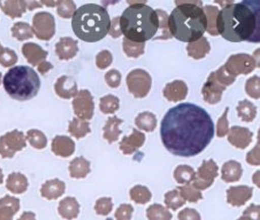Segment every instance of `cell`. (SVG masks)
Masks as SVG:
<instances>
[{"mask_svg": "<svg viewBox=\"0 0 260 220\" xmlns=\"http://www.w3.org/2000/svg\"><path fill=\"white\" fill-rule=\"evenodd\" d=\"M161 139L176 156L190 157L202 153L214 135L209 114L200 106L185 103L167 112L161 122Z\"/></svg>", "mask_w": 260, "mask_h": 220, "instance_id": "1", "label": "cell"}, {"mask_svg": "<svg viewBox=\"0 0 260 220\" xmlns=\"http://www.w3.org/2000/svg\"><path fill=\"white\" fill-rule=\"evenodd\" d=\"M216 30L231 42L260 41V2L246 0L226 5L216 18Z\"/></svg>", "mask_w": 260, "mask_h": 220, "instance_id": "2", "label": "cell"}, {"mask_svg": "<svg viewBox=\"0 0 260 220\" xmlns=\"http://www.w3.org/2000/svg\"><path fill=\"white\" fill-rule=\"evenodd\" d=\"M172 36L182 42H194L203 36L208 27L204 9L193 3H182L173 9L167 19Z\"/></svg>", "mask_w": 260, "mask_h": 220, "instance_id": "3", "label": "cell"}, {"mask_svg": "<svg viewBox=\"0 0 260 220\" xmlns=\"http://www.w3.org/2000/svg\"><path fill=\"white\" fill-rule=\"evenodd\" d=\"M157 12L144 3L127 7L119 18V27L124 38L137 43L152 39L159 28Z\"/></svg>", "mask_w": 260, "mask_h": 220, "instance_id": "4", "label": "cell"}, {"mask_svg": "<svg viewBox=\"0 0 260 220\" xmlns=\"http://www.w3.org/2000/svg\"><path fill=\"white\" fill-rule=\"evenodd\" d=\"M72 28L76 36L81 40L98 42L110 31L109 12L104 7L97 4L83 5L73 15Z\"/></svg>", "mask_w": 260, "mask_h": 220, "instance_id": "5", "label": "cell"}, {"mask_svg": "<svg viewBox=\"0 0 260 220\" xmlns=\"http://www.w3.org/2000/svg\"><path fill=\"white\" fill-rule=\"evenodd\" d=\"M4 86L7 94L19 101L34 98L41 86V80L33 68L19 65L10 68L4 77Z\"/></svg>", "mask_w": 260, "mask_h": 220, "instance_id": "6", "label": "cell"}, {"mask_svg": "<svg viewBox=\"0 0 260 220\" xmlns=\"http://www.w3.org/2000/svg\"><path fill=\"white\" fill-rule=\"evenodd\" d=\"M129 91L135 97H144L147 96L151 86V77L148 73L141 69L132 71L127 77Z\"/></svg>", "mask_w": 260, "mask_h": 220, "instance_id": "7", "label": "cell"}, {"mask_svg": "<svg viewBox=\"0 0 260 220\" xmlns=\"http://www.w3.org/2000/svg\"><path fill=\"white\" fill-rule=\"evenodd\" d=\"M217 171L218 167L212 159L204 161L196 172V177L191 185L199 191L207 189L214 183V179L218 174Z\"/></svg>", "mask_w": 260, "mask_h": 220, "instance_id": "8", "label": "cell"}, {"mask_svg": "<svg viewBox=\"0 0 260 220\" xmlns=\"http://www.w3.org/2000/svg\"><path fill=\"white\" fill-rule=\"evenodd\" d=\"M26 146L23 133L14 130L0 138V155L4 158H11L16 151Z\"/></svg>", "mask_w": 260, "mask_h": 220, "instance_id": "9", "label": "cell"}, {"mask_svg": "<svg viewBox=\"0 0 260 220\" xmlns=\"http://www.w3.org/2000/svg\"><path fill=\"white\" fill-rule=\"evenodd\" d=\"M255 59L246 54L234 55L224 65L228 74L236 77L238 74H248L255 68Z\"/></svg>", "mask_w": 260, "mask_h": 220, "instance_id": "10", "label": "cell"}, {"mask_svg": "<svg viewBox=\"0 0 260 220\" xmlns=\"http://www.w3.org/2000/svg\"><path fill=\"white\" fill-rule=\"evenodd\" d=\"M252 196V188L246 185L232 186L226 191V200L233 206L244 205Z\"/></svg>", "mask_w": 260, "mask_h": 220, "instance_id": "11", "label": "cell"}, {"mask_svg": "<svg viewBox=\"0 0 260 220\" xmlns=\"http://www.w3.org/2000/svg\"><path fill=\"white\" fill-rule=\"evenodd\" d=\"M252 133L249 129L234 126L230 130L228 141L234 147L245 149L252 141Z\"/></svg>", "mask_w": 260, "mask_h": 220, "instance_id": "12", "label": "cell"}, {"mask_svg": "<svg viewBox=\"0 0 260 220\" xmlns=\"http://www.w3.org/2000/svg\"><path fill=\"white\" fill-rule=\"evenodd\" d=\"M225 86L221 83H217L216 80L214 72L211 73L208 81L204 86L202 93H203L205 100L211 104L220 101L221 97L222 91L225 90Z\"/></svg>", "mask_w": 260, "mask_h": 220, "instance_id": "13", "label": "cell"}, {"mask_svg": "<svg viewBox=\"0 0 260 220\" xmlns=\"http://www.w3.org/2000/svg\"><path fill=\"white\" fill-rule=\"evenodd\" d=\"M20 209V200L16 197L6 195L0 199V220H13Z\"/></svg>", "mask_w": 260, "mask_h": 220, "instance_id": "14", "label": "cell"}, {"mask_svg": "<svg viewBox=\"0 0 260 220\" xmlns=\"http://www.w3.org/2000/svg\"><path fill=\"white\" fill-rule=\"evenodd\" d=\"M66 185L59 179L48 180L42 185L41 188L42 196L48 200H57L65 193Z\"/></svg>", "mask_w": 260, "mask_h": 220, "instance_id": "15", "label": "cell"}, {"mask_svg": "<svg viewBox=\"0 0 260 220\" xmlns=\"http://www.w3.org/2000/svg\"><path fill=\"white\" fill-rule=\"evenodd\" d=\"M145 141V135L134 129L133 134L128 137H124L120 143V149L124 154H131L143 146Z\"/></svg>", "mask_w": 260, "mask_h": 220, "instance_id": "16", "label": "cell"}, {"mask_svg": "<svg viewBox=\"0 0 260 220\" xmlns=\"http://www.w3.org/2000/svg\"><path fill=\"white\" fill-rule=\"evenodd\" d=\"M58 212L65 219H74L80 213V204L74 197H65L59 203Z\"/></svg>", "mask_w": 260, "mask_h": 220, "instance_id": "17", "label": "cell"}, {"mask_svg": "<svg viewBox=\"0 0 260 220\" xmlns=\"http://www.w3.org/2000/svg\"><path fill=\"white\" fill-rule=\"evenodd\" d=\"M28 179L23 174L19 172L10 174L6 185V188L15 194H23L28 189Z\"/></svg>", "mask_w": 260, "mask_h": 220, "instance_id": "18", "label": "cell"}, {"mask_svg": "<svg viewBox=\"0 0 260 220\" xmlns=\"http://www.w3.org/2000/svg\"><path fill=\"white\" fill-rule=\"evenodd\" d=\"M221 179L226 183L238 182L243 174L241 165L234 160L223 164L221 169Z\"/></svg>", "mask_w": 260, "mask_h": 220, "instance_id": "19", "label": "cell"}, {"mask_svg": "<svg viewBox=\"0 0 260 220\" xmlns=\"http://www.w3.org/2000/svg\"><path fill=\"white\" fill-rule=\"evenodd\" d=\"M74 141L71 138L67 137L58 136L53 141L52 150L54 153L59 156L67 157L71 156L74 152Z\"/></svg>", "mask_w": 260, "mask_h": 220, "instance_id": "20", "label": "cell"}, {"mask_svg": "<svg viewBox=\"0 0 260 220\" xmlns=\"http://www.w3.org/2000/svg\"><path fill=\"white\" fill-rule=\"evenodd\" d=\"M187 89L186 84L182 80H176L173 83H168L164 91V94L169 100L173 101L175 93H176V102L184 100L186 97Z\"/></svg>", "mask_w": 260, "mask_h": 220, "instance_id": "21", "label": "cell"}, {"mask_svg": "<svg viewBox=\"0 0 260 220\" xmlns=\"http://www.w3.org/2000/svg\"><path fill=\"white\" fill-rule=\"evenodd\" d=\"M90 163L83 157L76 158L71 162L70 172L74 179H83L90 172Z\"/></svg>", "mask_w": 260, "mask_h": 220, "instance_id": "22", "label": "cell"}, {"mask_svg": "<svg viewBox=\"0 0 260 220\" xmlns=\"http://www.w3.org/2000/svg\"><path fill=\"white\" fill-rule=\"evenodd\" d=\"M209 42L206 38L202 37L199 40L194 42H191L187 47L188 56H191L194 59H199L205 57L207 53L210 51Z\"/></svg>", "mask_w": 260, "mask_h": 220, "instance_id": "23", "label": "cell"}, {"mask_svg": "<svg viewBox=\"0 0 260 220\" xmlns=\"http://www.w3.org/2000/svg\"><path fill=\"white\" fill-rule=\"evenodd\" d=\"M123 122V120L118 119L116 116L109 118L104 128V138L109 143L118 141V137L121 134V130L118 129V125Z\"/></svg>", "mask_w": 260, "mask_h": 220, "instance_id": "24", "label": "cell"}, {"mask_svg": "<svg viewBox=\"0 0 260 220\" xmlns=\"http://www.w3.org/2000/svg\"><path fill=\"white\" fill-rule=\"evenodd\" d=\"M196 172L189 165H179L174 171V179L181 185H189L194 181Z\"/></svg>", "mask_w": 260, "mask_h": 220, "instance_id": "25", "label": "cell"}, {"mask_svg": "<svg viewBox=\"0 0 260 220\" xmlns=\"http://www.w3.org/2000/svg\"><path fill=\"white\" fill-rule=\"evenodd\" d=\"M147 215L149 220H171V212L160 204H153L147 209Z\"/></svg>", "mask_w": 260, "mask_h": 220, "instance_id": "26", "label": "cell"}, {"mask_svg": "<svg viewBox=\"0 0 260 220\" xmlns=\"http://www.w3.org/2000/svg\"><path fill=\"white\" fill-rule=\"evenodd\" d=\"M130 197L135 203L145 204L151 200L152 194L147 187L136 185L131 189Z\"/></svg>", "mask_w": 260, "mask_h": 220, "instance_id": "27", "label": "cell"}, {"mask_svg": "<svg viewBox=\"0 0 260 220\" xmlns=\"http://www.w3.org/2000/svg\"><path fill=\"white\" fill-rule=\"evenodd\" d=\"M135 123L140 129L147 132L153 131L156 126V117L150 112H144L137 117Z\"/></svg>", "mask_w": 260, "mask_h": 220, "instance_id": "28", "label": "cell"}, {"mask_svg": "<svg viewBox=\"0 0 260 220\" xmlns=\"http://www.w3.org/2000/svg\"><path fill=\"white\" fill-rule=\"evenodd\" d=\"M178 190H179L181 197L185 201L187 200V201L191 202V203H196L199 200H202L203 198L202 192L199 190L196 189L191 184L179 187Z\"/></svg>", "mask_w": 260, "mask_h": 220, "instance_id": "29", "label": "cell"}, {"mask_svg": "<svg viewBox=\"0 0 260 220\" xmlns=\"http://www.w3.org/2000/svg\"><path fill=\"white\" fill-rule=\"evenodd\" d=\"M237 109L239 117L244 121H252L256 115V108L246 100L240 102Z\"/></svg>", "mask_w": 260, "mask_h": 220, "instance_id": "30", "label": "cell"}, {"mask_svg": "<svg viewBox=\"0 0 260 220\" xmlns=\"http://www.w3.org/2000/svg\"><path fill=\"white\" fill-rule=\"evenodd\" d=\"M165 204L167 207L173 210H177L181 206L185 205V200L181 197L178 190H172L165 194Z\"/></svg>", "mask_w": 260, "mask_h": 220, "instance_id": "31", "label": "cell"}, {"mask_svg": "<svg viewBox=\"0 0 260 220\" xmlns=\"http://www.w3.org/2000/svg\"><path fill=\"white\" fill-rule=\"evenodd\" d=\"M123 47L127 56L137 58L144 53V43H137L124 38Z\"/></svg>", "mask_w": 260, "mask_h": 220, "instance_id": "32", "label": "cell"}, {"mask_svg": "<svg viewBox=\"0 0 260 220\" xmlns=\"http://www.w3.org/2000/svg\"><path fill=\"white\" fill-rule=\"evenodd\" d=\"M113 208L112 198L102 197L97 200L95 205V210L97 214L101 215H107L112 212Z\"/></svg>", "mask_w": 260, "mask_h": 220, "instance_id": "33", "label": "cell"}, {"mask_svg": "<svg viewBox=\"0 0 260 220\" xmlns=\"http://www.w3.org/2000/svg\"><path fill=\"white\" fill-rule=\"evenodd\" d=\"M119 107V100L109 95L101 99V109L104 113H113Z\"/></svg>", "mask_w": 260, "mask_h": 220, "instance_id": "34", "label": "cell"}, {"mask_svg": "<svg viewBox=\"0 0 260 220\" xmlns=\"http://www.w3.org/2000/svg\"><path fill=\"white\" fill-rule=\"evenodd\" d=\"M28 139L30 144L37 149H42L46 146L47 139L45 135L39 130H30L28 132Z\"/></svg>", "mask_w": 260, "mask_h": 220, "instance_id": "35", "label": "cell"}, {"mask_svg": "<svg viewBox=\"0 0 260 220\" xmlns=\"http://www.w3.org/2000/svg\"><path fill=\"white\" fill-rule=\"evenodd\" d=\"M70 132L77 138H83L86 134L90 132L89 124L86 122H80V121H74L70 126Z\"/></svg>", "mask_w": 260, "mask_h": 220, "instance_id": "36", "label": "cell"}, {"mask_svg": "<svg viewBox=\"0 0 260 220\" xmlns=\"http://www.w3.org/2000/svg\"><path fill=\"white\" fill-rule=\"evenodd\" d=\"M134 212V208L130 204H121L115 211L116 220H130Z\"/></svg>", "mask_w": 260, "mask_h": 220, "instance_id": "37", "label": "cell"}, {"mask_svg": "<svg viewBox=\"0 0 260 220\" xmlns=\"http://www.w3.org/2000/svg\"><path fill=\"white\" fill-rule=\"evenodd\" d=\"M258 81H259V78L257 76L252 77V78L249 79L246 82V91L247 94H249L250 97H254V98L258 99L259 97V92L255 91V88L259 87L258 85Z\"/></svg>", "mask_w": 260, "mask_h": 220, "instance_id": "38", "label": "cell"}, {"mask_svg": "<svg viewBox=\"0 0 260 220\" xmlns=\"http://www.w3.org/2000/svg\"><path fill=\"white\" fill-rule=\"evenodd\" d=\"M179 220H201L200 214L191 208H185L178 214Z\"/></svg>", "mask_w": 260, "mask_h": 220, "instance_id": "39", "label": "cell"}, {"mask_svg": "<svg viewBox=\"0 0 260 220\" xmlns=\"http://www.w3.org/2000/svg\"><path fill=\"white\" fill-rule=\"evenodd\" d=\"M121 75L116 70H112L106 74V79L107 83L112 87H116L121 83Z\"/></svg>", "mask_w": 260, "mask_h": 220, "instance_id": "40", "label": "cell"}, {"mask_svg": "<svg viewBox=\"0 0 260 220\" xmlns=\"http://www.w3.org/2000/svg\"><path fill=\"white\" fill-rule=\"evenodd\" d=\"M228 108H226L225 111L224 115L219 120L218 124H217V136L219 138L224 137L228 132V123L226 120V114H228Z\"/></svg>", "mask_w": 260, "mask_h": 220, "instance_id": "41", "label": "cell"}, {"mask_svg": "<svg viewBox=\"0 0 260 220\" xmlns=\"http://www.w3.org/2000/svg\"><path fill=\"white\" fill-rule=\"evenodd\" d=\"M246 162L251 165H259V147H258V144H257L256 147L248 153L247 156H246Z\"/></svg>", "mask_w": 260, "mask_h": 220, "instance_id": "42", "label": "cell"}, {"mask_svg": "<svg viewBox=\"0 0 260 220\" xmlns=\"http://www.w3.org/2000/svg\"><path fill=\"white\" fill-rule=\"evenodd\" d=\"M243 215H246L252 220H260V207L258 205L251 204L246 208Z\"/></svg>", "mask_w": 260, "mask_h": 220, "instance_id": "43", "label": "cell"}, {"mask_svg": "<svg viewBox=\"0 0 260 220\" xmlns=\"http://www.w3.org/2000/svg\"><path fill=\"white\" fill-rule=\"evenodd\" d=\"M18 220H36V214L32 212H24Z\"/></svg>", "mask_w": 260, "mask_h": 220, "instance_id": "44", "label": "cell"}, {"mask_svg": "<svg viewBox=\"0 0 260 220\" xmlns=\"http://www.w3.org/2000/svg\"><path fill=\"white\" fill-rule=\"evenodd\" d=\"M252 182L256 185L258 188H259V171H257L256 173L254 174L253 177H252Z\"/></svg>", "mask_w": 260, "mask_h": 220, "instance_id": "45", "label": "cell"}, {"mask_svg": "<svg viewBox=\"0 0 260 220\" xmlns=\"http://www.w3.org/2000/svg\"><path fill=\"white\" fill-rule=\"evenodd\" d=\"M237 220H252V218L246 216V215H243L240 218H239Z\"/></svg>", "mask_w": 260, "mask_h": 220, "instance_id": "46", "label": "cell"}, {"mask_svg": "<svg viewBox=\"0 0 260 220\" xmlns=\"http://www.w3.org/2000/svg\"><path fill=\"white\" fill-rule=\"evenodd\" d=\"M4 183V174H3L2 169L0 168V184Z\"/></svg>", "mask_w": 260, "mask_h": 220, "instance_id": "47", "label": "cell"}]
</instances>
